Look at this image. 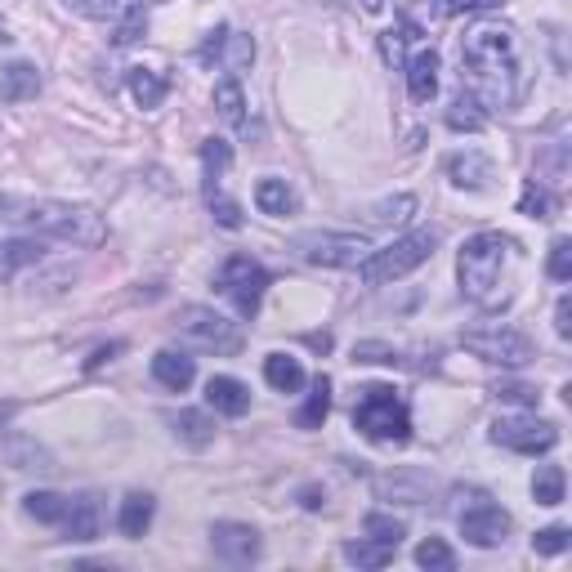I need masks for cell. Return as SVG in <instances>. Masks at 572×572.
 Segmentation results:
<instances>
[{
	"label": "cell",
	"mask_w": 572,
	"mask_h": 572,
	"mask_svg": "<svg viewBox=\"0 0 572 572\" xmlns=\"http://www.w3.org/2000/svg\"><path fill=\"white\" fill-rule=\"evenodd\" d=\"M461 59H465V72H470V85L488 103L505 108V103L519 99L523 72H519V54H514V27L479 23L474 32H465Z\"/></svg>",
	"instance_id": "cell-1"
},
{
	"label": "cell",
	"mask_w": 572,
	"mask_h": 572,
	"mask_svg": "<svg viewBox=\"0 0 572 572\" xmlns=\"http://www.w3.org/2000/svg\"><path fill=\"white\" fill-rule=\"evenodd\" d=\"M0 224L59 237V242H72V246H99L108 237L103 215H94L90 206L54 202V197H27V193H0Z\"/></svg>",
	"instance_id": "cell-2"
},
{
	"label": "cell",
	"mask_w": 572,
	"mask_h": 572,
	"mask_svg": "<svg viewBox=\"0 0 572 572\" xmlns=\"http://www.w3.org/2000/svg\"><path fill=\"white\" fill-rule=\"evenodd\" d=\"M505 251H510V242H505L501 233H474L470 242L461 246V255H456V278H461V291L470 295L474 304H483V309H492V304L501 300Z\"/></svg>",
	"instance_id": "cell-3"
},
{
	"label": "cell",
	"mask_w": 572,
	"mask_h": 572,
	"mask_svg": "<svg viewBox=\"0 0 572 572\" xmlns=\"http://www.w3.org/2000/svg\"><path fill=\"white\" fill-rule=\"evenodd\" d=\"M354 425L358 434H367L371 443H407L412 438V416H407V403L398 398L394 385H367L354 407Z\"/></svg>",
	"instance_id": "cell-4"
},
{
	"label": "cell",
	"mask_w": 572,
	"mask_h": 572,
	"mask_svg": "<svg viewBox=\"0 0 572 572\" xmlns=\"http://www.w3.org/2000/svg\"><path fill=\"white\" fill-rule=\"evenodd\" d=\"M434 246H438V237L429 233V228H416V233L389 242L385 251H371L367 260L358 264V273H362V282H367V286L398 282V278H407L412 269H421L429 255H434Z\"/></svg>",
	"instance_id": "cell-5"
},
{
	"label": "cell",
	"mask_w": 572,
	"mask_h": 572,
	"mask_svg": "<svg viewBox=\"0 0 572 572\" xmlns=\"http://www.w3.org/2000/svg\"><path fill=\"white\" fill-rule=\"evenodd\" d=\"M291 251L304 264H322V269H358L371 255V242L362 233H300Z\"/></svg>",
	"instance_id": "cell-6"
},
{
	"label": "cell",
	"mask_w": 572,
	"mask_h": 572,
	"mask_svg": "<svg viewBox=\"0 0 572 572\" xmlns=\"http://www.w3.org/2000/svg\"><path fill=\"white\" fill-rule=\"evenodd\" d=\"M264 286H269V273H264V264L251 260V255H228V264L219 269V291L237 304L242 318H255V313H260Z\"/></svg>",
	"instance_id": "cell-7"
},
{
	"label": "cell",
	"mask_w": 572,
	"mask_h": 572,
	"mask_svg": "<svg viewBox=\"0 0 572 572\" xmlns=\"http://www.w3.org/2000/svg\"><path fill=\"white\" fill-rule=\"evenodd\" d=\"M461 349H470L474 358L483 362H497V367H523V362L537 358L532 340L514 327H488V331H465Z\"/></svg>",
	"instance_id": "cell-8"
},
{
	"label": "cell",
	"mask_w": 572,
	"mask_h": 572,
	"mask_svg": "<svg viewBox=\"0 0 572 572\" xmlns=\"http://www.w3.org/2000/svg\"><path fill=\"white\" fill-rule=\"evenodd\" d=\"M175 331L188 340H197L202 349H215V354H237V349H242V331H237L233 322L219 318L215 309H197V304L179 309Z\"/></svg>",
	"instance_id": "cell-9"
},
{
	"label": "cell",
	"mask_w": 572,
	"mask_h": 572,
	"mask_svg": "<svg viewBox=\"0 0 572 572\" xmlns=\"http://www.w3.org/2000/svg\"><path fill=\"white\" fill-rule=\"evenodd\" d=\"M456 523H461V537L470 546H501L505 532H510V514L501 510L497 501H488L483 492H470V501L456 510Z\"/></svg>",
	"instance_id": "cell-10"
},
{
	"label": "cell",
	"mask_w": 572,
	"mask_h": 572,
	"mask_svg": "<svg viewBox=\"0 0 572 572\" xmlns=\"http://www.w3.org/2000/svg\"><path fill=\"white\" fill-rule=\"evenodd\" d=\"M492 443L510 447V452H523V456H537L559 443V425L537 421V416H501V421L492 425Z\"/></svg>",
	"instance_id": "cell-11"
},
{
	"label": "cell",
	"mask_w": 572,
	"mask_h": 572,
	"mask_svg": "<svg viewBox=\"0 0 572 572\" xmlns=\"http://www.w3.org/2000/svg\"><path fill=\"white\" fill-rule=\"evenodd\" d=\"M211 550H215V559H224V564H233V568L255 564V559H260V532L246 528V523H215Z\"/></svg>",
	"instance_id": "cell-12"
},
{
	"label": "cell",
	"mask_w": 572,
	"mask_h": 572,
	"mask_svg": "<svg viewBox=\"0 0 572 572\" xmlns=\"http://www.w3.org/2000/svg\"><path fill=\"white\" fill-rule=\"evenodd\" d=\"M206 403H211L219 416H246L251 412V389L233 376H211L206 380Z\"/></svg>",
	"instance_id": "cell-13"
},
{
	"label": "cell",
	"mask_w": 572,
	"mask_h": 572,
	"mask_svg": "<svg viewBox=\"0 0 572 572\" xmlns=\"http://www.w3.org/2000/svg\"><path fill=\"white\" fill-rule=\"evenodd\" d=\"M0 456H5V461L14 465V470H41V474L54 470L50 452H45V447H36V438H27V434L0 438Z\"/></svg>",
	"instance_id": "cell-14"
},
{
	"label": "cell",
	"mask_w": 572,
	"mask_h": 572,
	"mask_svg": "<svg viewBox=\"0 0 572 572\" xmlns=\"http://www.w3.org/2000/svg\"><path fill=\"white\" fill-rule=\"evenodd\" d=\"M152 376H157L166 389H175V394H184V389L193 385L197 367H193V358H188V354H175V349H161V354L152 358Z\"/></svg>",
	"instance_id": "cell-15"
},
{
	"label": "cell",
	"mask_w": 572,
	"mask_h": 572,
	"mask_svg": "<svg viewBox=\"0 0 572 572\" xmlns=\"http://www.w3.org/2000/svg\"><path fill=\"white\" fill-rule=\"evenodd\" d=\"M99 523H103V510H99V497H76L68 505V519H63V532L72 541H94L99 537Z\"/></svg>",
	"instance_id": "cell-16"
},
{
	"label": "cell",
	"mask_w": 572,
	"mask_h": 572,
	"mask_svg": "<svg viewBox=\"0 0 572 572\" xmlns=\"http://www.w3.org/2000/svg\"><path fill=\"white\" fill-rule=\"evenodd\" d=\"M407 90L416 103H429L438 94V54L421 50L416 59H407Z\"/></svg>",
	"instance_id": "cell-17"
},
{
	"label": "cell",
	"mask_w": 572,
	"mask_h": 572,
	"mask_svg": "<svg viewBox=\"0 0 572 572\" xmlns=\"http://www.w3.org/2000/svg\"><path fill=\"white\" fill-rule=\"evenodd\" d=\"M447 175H452L456 188H488L492 161L483 157V152H456V157L447 161Z\"/></svg>",
	"instance_id": "cell-18"
},
{
	"label": "cell",
	"mask_w": 572,
	"mask_h": 572,
	"mask_svg": "<svg viewBox=\"0 0 572 572\" xmlns=\"http://www.w3.org/2000/svg\"><path fill=\"white\" fill-rule=\"evenodd\" d=\"M0 94H5L9 103L36 99V94H41V72H36L32 63H9V68L0 72Z\"/></svg>",
	"instance_id": "cell-19"
},
{
	"label": "cell",
	"mask_w": 572,
	"mask_h": 572,
	"mask_svg": "<svg viewBox=\"0 0 572 572\" xmlns=\"http://www.w3.org/2000/svg\"><path fill=\"white\" fill-rule=\"evenodd\" d=\"M152 510H157V501H152L148 492H130V497L121 501V519H117L121 537L139 541L143 532H148V523H152Z\"/></svg>",
	"instance_id": "cell-20"
},
{
	"label": "cell",
	"mask_w": 572,
	"mask_h": 572,
	"mask_svg": "<svg viewBox=\"0 0 572 572\" xmlns=\"http://www.w3.org/2000/svg\"><path fill=\"white\" fill-rule=\"evenodd\" d=\"M170 425H175V434L184 438L188 447H206L215 443V421L206 412H193V407H184V412L170 416Z\"/></svg>",
	"instance_id": "cell-21"
},
{
	"label": "cell",
	"mask_w": 572,
	"mask_h": 572,
	"mask_svg": "<svg viewBox=\"0 0 572 572\" xmlns=\"http://www.w3.org/2000/svg\"><path fill=\"white\" fill-rule=\"evenodd\" d=\"M264 376H269V385L282 389V394L304 389V367H300V358H291V354H269L264 358Z\"/></svg>",
	"instance_id": "cell-22"
},
{
	"label": "cell",
	"mask_w": 572,
	"mask_h": 572,
	"mask_svg": "<svg viewBox=\"0 0 572 572\" xmlns=\"http://www.w3.org/2000/svg\"><path fill=\"white\" fill-rule=\"evenodd\" d=\"M130 94H135V103L139 108H161V99H166V76L161 72H152V68H130Z\"/></svg>",
	"instance_id": "cell-23"
},
{
	"label": "cell",
	"mask_w": 572,
	"mask_h": 572,
	"mask_svg": "<svg viewBox=\"0 0 572 572\" xmlns=\"http://www.w3.org/2000/svg\"><path fill=\"white\" fill-rule=\"evenodd\" d=\"M394 555H398V546H385L376 537H358L345 546V559L358 568H385V564H394Z\"/></svg>",
	"instance_id": "cell-24"
},
{
	"label": "cell",
	"mask_w": 572,
	"mask_h": 572,
	"mask_svg": "<svg viewBox=\"0 0 572 572\" xmlns=\"http://www.w3.org/2000/svg\"><path fill=\"white\" fill-rule=\"evenodd\" d=\"M255 206H260L264 215H291L295 211V193L286 179H260L255 184Z\"/></svg>",
	"instance_id": "cell-25"
},
{
	"label": "cell",
	"mask_w": 572,
	"mask_h": 572,
	"mask_svg": "<svg viewBox=\"0 0 572 572\" xmlns=\"http://www.w3.org/2000/svg\"><path fill=\"white\" fill-rule=\"evenodd\" d=\"M327 412H331V380L318 376V380H313V389H309V403H304L300 416H295V425H300V429H318L322 421H327Z\"/></svg>",
	"instance_id": "cell-26"
},
{
	"label": "cell",
	"mask_w": 572,
	"mask_h": 572,
	"mask_svg": "<svg viewBox=\"0 0 572 572\" xmlns=\"http://www.w3.org/2000/svg\"><path fill=\"white\" fill-rule=\"evenodd\" d=\"M215 108H219V117H224L228 126H246V99H242L237 76H224V81L215 85Z\"/></svg>",
	"instance_id": "cell-27"
},
{
	"label": "cell",
	"mask_w": 572,
	"mask_h": 572,
	"mask_svg": "<svg viewBox=\"0 0 572 572\" xmlns=\"http://www.w3.org/2000/svg\"><path fill=\"white\" fill-rule=\"evenodd\" d=\"M68 497H59V492H27L23 497V510L32 514L36 523H63L68 519Z\"/></svg>",
	"instance_id": "cell-28"
},
{
	"label": "cell",
	"mask_w": 572,
	"mask_h": 572,
	"mask_svg": "<svg viewBox=\"0 0 572 572\" xmlns=\"http://www.w3.org/2000/svg\"><path fill=\"white\" fill-rule=\"evenodd\" d=\"M228 161H233V148L224 139H206L202 143V166H206V197L219 193V179H224Z\"/></svg>",
	"instance_id": "cell-29"
},
{
	"label": "cell",
	"mask_w": 572,
	"mask_h": 572,
	"mask_svg": "<svg viewBox=\"0 0 572 572\" xmlns=\"http://www.w3.org/2000/svg\"><path fill=\"white\" fill-rule=\"evenodd\" d=\"M564 465H541L537 474H532V497H537V505H559L564 501Z\"/></svg>",
	"instance_id": "cell-30"
},
{
	"label": "cell",
	"mask_w": 572,
	"mask_h": 572,
	"mask_svg": "<svg viewBox=\"0 0 572 572\" xmlns=\"http://www.w3.org/2000/svg\"><path fill=\"white\" fill-rule=\"evenodd\" d=\"M45 255L41 242H27V237H18V242H0V273H14L23 269V264H36Z\"/></svg>",
	"instance_id": "cell-31"
},
{
	"label": "cell",
	"mask_w": 572,
	"mask_h": 572,
	"mask_svg": "<svg viewBox=\"0 0 572 572\" xmlns=\"http://www.w3.org/2000/svg\"><path fill=\"white\" fill-rule=\"evenodd\" d=\"M447 126H452V130H470V135H479V130L488 126V117H483V112H479V103H474L470 94H461V99H456L452 108H447Z\"/></svg>",
	"instance_id": "cell-32"
},
{
	"label": "cell",
	"mask_w": 572,
	"mask_h": 572,
	"mask_svg": "<svg viewBox=\"0 0 572 572\" xmlns=\"http://www.w3.org/2000/svg\"><path fill=\"white\" fill-rule=\"evenodd\" d=\"M416 564L429 568V572H452L456 568V555H452V546H447V541L429 537V541L416 546Z\"/></svg>",
	"instance_id": "cell-33"
},
{
	"label": "cell",
	"mask_w": 572,
	"mask_h": 572,
	"mask_svg": "<svg viewBox=\"0 0 572 572\" xmlns=\"http://www.w3.org/2000/svg\"><path fill=\"white\" fill-rule=\"evenodd\" d=\"M362 532H367V537H376V541H385V546H403V537H407V528L398 519H389V514H367V519H362Z\"/></svg>",
	"instance_id": "cell-34"
},
{
	"label": "cell",
	"mask_w": 572,
	"mask_h": 572,
	"mask_svg": "<svg viewBox=\"0 0 572 572\" xmlns=\"http://www.w3.org/2000/svg\"><path fill=\"white\" fill-rule=\"evenodd\" d=\"M376 492L380 497H398V501L416 505V501H425V479L421 474H412V479H376Z\"/></svg>",
	"instance_id": "cell-35"
},
{
	"label": "cell",
	"mask_w": 572,
	"mask_h": 572,
	"mask_svg": "<svg viewBox=\"0 0 572 572\" xmlns=\"http://www.w3.org/2000/svg\"><path fill=\"white\" fill-rule=\"evenodd\" d=\"M68 5L76 9V14L85 18H99V23H117L121 14H126L135 0H68Z\"/></svg>",
	"instance_id": "cell-36"
},
{
	"label": "cell",
	"mask_w": 572,
	"mask_h": 572,
	"mask_svg": "<svg viewBox=\"0 0 572 572\" xmlns=\"http://www.w3.org/2000/svg\"><path fill=\"white\" fill-rule=\"evenodd\" d=\"M519 211L528 219H550L555 202H550V193L537 184V179H528V184H523V197H519Z\"/></svg>",
	"instance_id": "cell-37"
},
{
	"label": "cell",
	"mask_w": 572,
	"mask_h": 572,
	"mask_svg": "<svg viewBox=\"0 0 572 572\" xmlns=\"http://www.w3.org/2000/svg\"><path fill=\"white\" fill-rule=\"evenodd\" d=\"M143 27H148V14H143V5L135 0V5H130L126 14L117 18V36H112V41H117V45H130V41H139V36H143Z\"/></svg>",
	"instance_id": "cell-38"
},
{
	"label": "cell",
	"mask_w": 572,
	"mask_h": 572,
	"mask_svg": "<svg viewBox=\"0 0 572 572\" xmlns=\"http://www.w3.org/2000/svg\"><path fill=\"white\" fill-rule=\"evenodd\" d=\"M546 269H550V278H555V282H568L572 278V242H568V237H555Z\"/></svg>",
	"instance_id": "cell-39"
},
{
	"label": "cell",
	"mask_w": 572,
	"mask_h": 572,
	"mask_svg": "<svg viewBox=\"0 0 572 572\" xmlns=\"http://www.w3.org/2000/svg\"><path fill=\"white\" fill-rule=\"evenodd\" d=\"M206 206H211L215 224H224V228H242V206H237V202H233V197L215 193V197H206Z\"/></svg>",
	"instance_id": "cell-40"
},
{
	"label": "cell",
	"mask_w": 572,
	"mask_h": 572,
	"mask_svg": "<svg viewBox=\"0 0 572 572\" xmlns=\"http://www.w3.org/2000/svg\"><path fill=\"white\" fill-rule=\"evenodd\" d=\"M354 358L358 362H403V354H398L394 345H380V340H362V345H354Z\"/></svg>",
	"instance_id": "cell-41"
},
{
	"label": "cell",
	"mask_w": 572,
	"mask_h": 572,
	"mask_svg": "<svg viewBox=\"0 0 572 572\" xmlns=\"http://www.w3.org/2000/svg\"><path fill=\"white\" fill-rule=\"evenodd\" d=\"M532 550H537V555H559V550H568V528H541L537 537H532Z\"/></svg>",
	"instance_id": "cell-42"
},
{
	"label": "cell",
	"mask_w": 572,
	"mask_h": 572,
	"mask_svg": "<svg viewBox=\"0 0 572 572\" xmlns=\"http://www.w3.org/2000/svg\"><path fill=\"white\" fill-rule=\"evenodd\" d=\"M407 41H412V32H407V27H398V32H385V36H380V54H385V63H403Z\"/></svg>",
	"instance_id": "cell-43"
},
{
	"label": "cell",
	"mask_w": 572,
	"mask_h": 572,
	"mask_svg": "<svg viewBox=\"0 0 572 572\" xmlns=\"http://www.w3.org/2000/svg\"><path fill=\"white\" fill-rule=\"evenodd\" d=\"M497 398H505V403H528V407H537V389H528V385H497Z\"/></svg>",
	"instance_id": "cell-44"
},
{
	"label": "cell",
	"mask_w": 572,
	"mask_h": 572,
	"mask_svg": "<svg viewBox=\"0 0 572 572\" xmlns=\"http://www.w3.org/2000/svg\"><path fill=\"white\" fill-rule=\"evenodd\" d=\"M412 211H416V202H412V197H394V202H385V206H380V215H376V219H394V224H403V219L412 215Z\"/></svg>",
	"instance_id": "cell-45"
},
{
	"label": "cell",
	"mask_w": 572,
	"mask_h": 572,
	"mask_svg": "<svg viewBox=\"0 0 572 572\" xmlns=\"http://www.w3.org/2000/svg\"><path fill=\"white\" fill-rule=\"evenodd\" d=\"M501 0H443L447 14H474V9H497Z\"/></svg>",
	"instance_id": "cell-46"
},
{
	"label": "cell",
	"mask_w": 572,
	"mask_h": 572,
	"mask_svg": "<svg viewBox=\"0 0 572 572\" xmlns=\"http://www.w3.org/2000/svg\"><path fill=\"white\" fill-rule=\"evenodd\" d=\"M568 318H572V300L564 295V300H559V309H555V331H559L564 340L572 336V322H568Z\"/></svg>",
	"instance_id": "cell-47"
},
{
	"label": "cell",
	"mask_w": 572,
	"mask_h": 572,
	"mask_svg": "<svg viewBox=\"0 0 572 572\" xmlns=\"http://www.w3.org/2000/svg\"><path fill=\"white\" fill-rule=\"evenodd\" d=\"M300 505H304V510H318V505H322V492H318V488H304V492H300Z\"/></svg>",
	"instance_id": "cell-48"
},
{
	"label": "cell",
	"mask_w": 572,
	"mask_h": 572,
	"mask_svg": "<svg viewBox=\"0 0 572 572\" xmlns=\"http://www.w3.org/2000/svg\"><path fill=\"white\" fill-rule=\"evenodd\" d=\"M9 416H14V403H0V425H5Z\"/></svg>",
	"instance_id": "cell-49"
},
{
	"label": "cell",
	"mask_w": 572,
	"mask_h": 572,
	"mask_svg": "<svg viewBox=\"0 0 572 572\" xmlns=\"http://www.w3.org/2000/svg\"><path fill=\"white\" fill-rule=\"evenodd\" d=\"M9 41V32H5V23H0V45H5Z\"/></svg>",
	"instance_id": "cell-50"
}]
</instances>
